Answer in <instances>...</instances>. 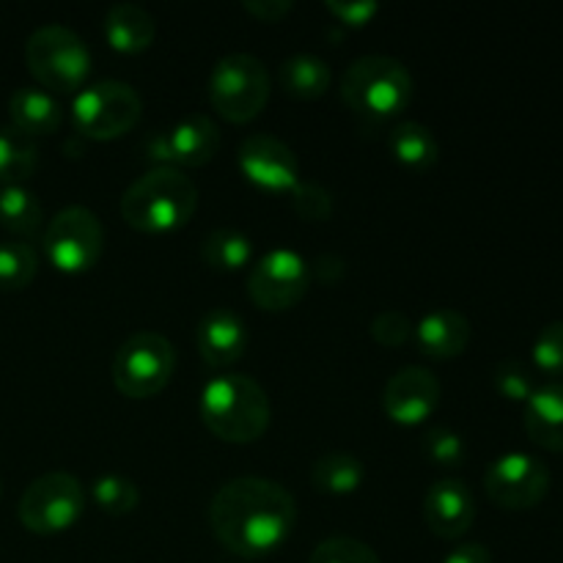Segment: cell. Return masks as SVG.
Returning a JSON list of instances; mask_svg holds the SVG:
<instances>
[{
    "instance_id": "6da1fadb",
    "label": "cell",
    "mask_w": 563,
    "mask_h": 563,
    "mask_svg": "<svg viewBox=\"0 0 563 563\" xmlns=\"http://www.w3.org/2000/svg\"><path fill=\"white\" fill-rule=\"evenodd\" d=\"M297 504L289 489L262 476L225 482L209 506L214 539L242 559H258L278 550L291 537Z\"/></svg>"
},
{
    "instance_id": "7a4b0ae2",
    "label": "cell",
    "mask_w": 563,
    "mask_h": 563,
    "mask_svg": "<svg viewBox=\"0 0 563 563\" xmlns=\"http://www.w3.org/2000/svg\"><path fill=\"white\" fill-rule=\"evenodd\" d=\"M198 412L209 432L223 443L247 445L269 427L267 390L247 374H218L201 388Z\"/></svg>"
},
{
    "instance_id": "3957f363",
    "label": "cell",
    "mask_w": 563,
    "mask_h": 563,
    "mask_svg": "<svg viewBox=\"0 0 563 563\" xmlns=\"http://www.w3.org/2000/svg\"><path fill=\"white\" fill-rule=\"evenodd\" d=\"M198 187L179 168H152L121 196V218L143 234H168L196 214Z\"/></svg>"
},
{
    "instance_id": "277c9868",
    "label": "cell",
    "mask_w": 563,
    "mask_h": 563,
    "mask_svg": "<svg viewBox=\"0 0 563 563\" xmlns=\"http://www.w3.org/2000/svg\"><path fill=\"white\" fill-rule=\"evenodd\" d=\"M416 80L401 60L390 55H363L352 60L341 80V97L355 113L368 119H390L407 110Z\"/></svg>"
},
{
    "instance_id": "5b68a950",
    "label": "cell",
    "mask_w": 563,
    "mask_h": 563,
    "mask_svg": "<svg viewBox=\"0 0 563 563\" xmlns=\"http://www.w3.org/2000/svg\"><path fill=\"white\" fill-rule=\"evenodd\" d=\"M273 80L264 66L251 53H229L214 64L209 75V102L234 124H247L256 119L269 102Z\"/></svg>"
},
{
    "instance_id": "8992f818",
    "label": "cell",
    "mask_w": 563,
    "mask_h": 563,
    "mask_svg": "<svg viewBox=\"0 0 563 563\" xmlns=\"http://www.w3.org/2000/svg\"><path fill=\"white\" fill-rule=\"evenodd\" d=\"M25 60L31 75L49 91L69 93L86 82L91 53L86 42L66 25H42L27 36Z\"/></svg>"
},
{
    "instance_id": "52a82bcc",
    "label": "cell",
    "mask_w": 563,
    "mask_h": 563,
    "mask_svg": "<svg viewBox=\"0 0 563 563\" xmlns=\"http://www.w3.org/2000/svg\"><path fill=\"white\" fill-rule=\"evenodd\" d=\"M176 368V350L163 333L137 330L126 335L113 355V383L130 399L157 396L170 383Z\"/></svg>"
},
{
    "instance_id": "ba28073f",
    "label": "cell",
    "mask_w": 563,
    "mask_h": 563,
    "mask_svg": "<svg viewBox=\"0 0 563 563\" xmlns=\"http://www.w3.org/2000/svg\"><path fill=\"white\" fill-rule=\"evenodd\" d=\"M86 511V489L71 473L53 471L33 478L22 493L16 515L31 533L53 537L75 526Z\"/></svg>"
},
{
    "instance_id": "9c48e42d",
    "label": "cell",
    "mask_w": 563,
    "mask_h": 563,
    "mask_svg": "<svg viewBox=\"0 0 563 563\" xmlns=\"http://www.w3.org/2000/svg\"><path fill=\"white\" fill-rule=\"evenodd\" d=\"M141 93L121 80H99L82 88L71 102V121L82 137L113 141L141 121Z\"/></svg>"
},
{
    "instance_id": "30bf717a",
    "label": "cell",
    "mask_w": 563,
    "mask_h": 563,
    "mask_svg": "<svg viewBox=\"0 0 563 563\" xmlns=\"http://www.w3.org/2000/svg\"><path fill=\"white\" fill-rule=\"evenodd\" d=\"M42 247L60 273H88L104 251V229L88 207H66L44 229Z\"/></svg>"
},
{
    "instance_id": "8fae6325",
    "label": "cell",
    "mask_w": 563,
    "mask_h": 563,
    "mask_svg": "<svg viewBox=\"0 0 563 563\" xmlns=\"http://www.w3.org/2000/svg\"><path fill=\"white\" fill-rule=\"evenodd\" d=\"M311 264L291 247H275L253 264L247 275V295L264 311H289L311 286Z\"/></svg>"
},
{
    "instance_id": "7c38bea8",
    "label": "cell",
    "mask_w": 563,
    "mask_h": 563,
    "mask_svg": "<svg viewBox=\"0 0 563 563\" xmlns=\"http://www.w3.org/2000/svg\"><path fill=\"white\" fill-rule=\"evenodd\" d=\"M484 489L500 509H533L550 493V467L539 456L526 454V451H509L487 467Z\"/></svg>"
},
{
    "instance_id": "4fadbf2b",
    "label": "cell",
    "mask_w": 563,
    "mask_h": 563,
    "mask_svg": "<svg viewBox=\"0 0 563 563\" xmlns=\"http://www.w3.org/2000/svg\"><path fill=\"white\" fill-rule=\"evenodd\" d=\"M240 170L247 181L267 192H291L300 181V163L297 154L280 137L256 132L240 143L236 152Z\"/></svg>"
},
{
    "instance_id": "5bb4252c",
    "label": "cell",
    "mask_w": 563,
    "mask_h": 563,
    "mask_svg": "<svg viewBox=\"0 0 563 563\" xmlns=\"http://www.w3.org/2000/svg\"><path fill=\"white\" fill-rule=\"evenodd\" d=\"M440 405V379L423 366H405L388 379L383 407L390 421L401 427L423 423Z\"/></svg>"
},
{
    "instance_id": "9a60e30c",
    "label": "cell",
    "mask_w": 563,
    "mask_h": 563,
    "mask_svg": "<svg viewBox=\"0 0 563 563\" xmlns=\"http://www.w3.org/2000/svg\"><path fill=\"white\" fill-rule=\"evenodd\" d=\"M423 517L434 537L460 539L476 520V498L462 478H440L429 487L423 500Z\"/></svg>"
},
{
    "instance_id": "2e32d148",
    "label": "cell",
    "mask_w": 563,
    "mask_h": 563,
    "mask_svg": "<svg viewBox=\"0 0 563 563\" xmlns=\"http://www.w3.org/2000/svg\"><path fill=\"white\" fill-rule=\"evenodd\" d=\"M196 346L212 368H229L245 355L247 324L231 308H212L196 328Z\"/></svg>"
},
{
    "instance_id": "e0dca14e",
    "label": "cell",
    "mask_w": 563,
    "mask_h": 563,
    "mask_svg": "<svg viewBox=\"0 0 563 563\" xmlns=\"http://www.w3.org/2000/svg\"><path fill=\"white\" fill-rule=\"evenodd\" d=\"M412 339L421 355L427 357H456L471 344V322L465 313L451 311V308H434L423 313L421 322L412 330Z\"/></svg>"
},
{
    "instance_id": "ac0fdd59",
    "label": "cell",
    "mask_w": 563,
    "mask_h": 563,
    "mask_svg": "<svg viewBox=\"0 0 563 563\" xmlns=\"http://www.w3.org/2000/svg\"><path fill=\"white\" fill-rule=\"evenodd\" d=\"M528 438L548 451H563V383L537 385L522 412Z\"/></svg>"
},
{
    "instance_id": "d6986e66",
    "label": "cell",
    "mask_w": 563,
    "mask_h": 563,
    "mask_svg": "<svg viewBox=\"0 0 563 563\" xmlns=\"http://www.w3.org/2000/svg\"><path fill=\"white\" fill-rule=\"evenodd\" d=\"M170 152H174V165H187V168H201L218 154L220 130L209 115L190 113L176 121L168 130Z\"/></svg>"
},
{
    "instance_id": "ffe728a7",
    "label": "cell",
    "mask_w": 563,
    "mask_h": 563,
    "mask_svg": "<svg viewBox=\"0 0 563 563\" xmlns=\"http://www.w3.org/2000/svg\"><path fill=\"white\" fill-rule=\"evenodd\" d=\"M11 126L25 132L27 137L53 135L64 124V108L58 99L44 88H16L9 99Z\"/></svg>"
},
{
    "instance_id": "44dd1931",
    "label": "cell",
    "mask_w": 563,
    "mask_h": 563,
    "mask_svg": "<svg viewBox=\"0 0 563 563\" xmlns=\"http://www.w3.org/2000/svg\"><path fill=\"white\" fill-rule=\"evenodd\" d=\"M104 38L115 53L135 55L152 47L154 36H157V25L154 16L148 14L143 5L137 3H113L104 14Z\"/></svg>"
},
{
    "instance_id": "7402d4cb",
    "label": "cell",
    "mask_w": 563,
    "mask_h": 563,
    "mask_svg": "<svg viewBox=\"0 0 563 563\" xmlns=\"http://www.w3.org/2000/svg\"><path fill=\"white\" fill-rule=\"evenodd\" d=\"M388 146L390 154H394L405 168L412 170L432 168V165L438 163L440 154L438 137H434V132L429 130L427 124H421V121H401V124H396L394 130H390Z\"/></svg>"
},
{
    "instance_id": "603a6c76",
    "label": "cell",
    "mask_w": 563,
    "mask_h": 563,
    "mask_svg": "<svg viewBox=\"0 0 563 563\" xmlns=\"http://www.w3.org/2000/svg\"><path fill=\"white\" fill-rule=\"evenodd\" d=\"M280 86L295 99H319L330 88V66L319 55L297 53L280 64Z\"/></svg>"
},
{
    "instance_id": "cb8c5ba5",
    "label": "cell",
    "mask_w": 563,
    "mask_h": 563,
    "mask_svg": "<svg viewBox=\"0 0 563 563\" xmlns=\"http://www.w3.org/2000/svg\"><path fill=\"white\" fill-rule=\"evenodd\" d=\"M38 165V148L33 137L14 126H0V187L22 185Z\"/></svg>"
},
{
    "instance_id": "d4e9b609",
    "label": "cell",
    "mask_w": 563,
    "mask_h": 563,
    "mask_svg": "<svg viewBox=\"0 0 563 563\" xmlns=\"http://www.w3.org/2000/svg\"><path fill=\"white\" fill-rule=\"evenodd\" d=\"M311 478L322 493L352 495L355 489H361L363 478H366V467L355 454L335 451V454H324L313 462Z\"/></svg>"
},
{
    "instance_id": "484cf974",
    "label": "cell",
    "mask_w": 563,
    "mask_h": 563,
    "mask_svg": "<svg viewBox=\"0 0 563 563\" xmlns=\"http://www.w3.org/2000/svg\"><path fill=\"white\" fill-rule=\"evenodd\" d=\"M42 203L25 185L0 187V225L11 234L33 236L42 225Z\"/></svg>"
},
{
    "instance_id": "4316f807",
    "label": "cell",
    "mask_w": 563,
    "mask_h": 563,
    "mask_svg": "<svg viewBox=\"0 0 563 563\" xmlns=\"http://www.w3.org/2000/svg\"><path fill=\"white\" fill-rule=\"evenodd\" d=\"M201 256L209 267L234 273L253 258V242L236 229H214L203 236Z\"/></svg>"
},
{
    "instance_id": "83f0119b",
    "label": "cell",
    "mask_w": 563,
    "mask_h": 563,
    "mask_svg": "<svg viewBox=\"0 0 563 563\" xmlns=\"http://www.w3.org/2000/svg\"><path fill=\"white\" fill-rule=\"evenodd\" d=\"M38 273V256L27 242H0V291H20Z\"/></svg>"
},
{
    "instance_id": "f1b7e54d",
    "label": "cell",
    "mask_w": 563,
    "mask_h": 563,
    "mask_svg": "<svg viewBox=\"0 0 563 563\" xmlns=\"http://www.w3.org/2000/svg\"><path fill=\"white\" fill-rule=\"evenodd\" d=\"M91 498L104 515L124 517L137 509V504H141V489H137V484L132 478L119 476V473H104V476L93 478Z\"/></svg>"
},
{
    "instance_id": "f546056e",
    "label": "cell",
    "mask_w": 563,
    "mask_h": 563,
    "mask_svg": "<svg viewBox=\"0 0 563 563\" xmlns=\"http://www.w3.org/2000/svg\"><path fill=\"white\" fill-rule=\"evenodd\" d=\"M531 357L537 372L548 374V377H563V319L539 330L531 346Z\"/></svg>"
},
{
    "instance_id": "4dcf8cb0",
    "label": "cell",
    "mask_w": 563,
    "mask_h": 563,
    "mask_svg": "<svg viewBox=\"0 0 563 563\" xmlns=\"http://www.w3.org/2000/svg\"><path fill=\"white\" fill-rule=\"evenodd\" d=\"M308 563H383L366 542L352 537H330L317 544Z\"/></svg>"
},
{
    "instance_id": "1f68e13d",
    "label": "cell",
    "mask_w": 563,
    "mask_h": 563,
    "mask_svg": "<svg viewBox=\"0 0 563 563\" xmlns=\"http://www.w3.org/2000/svg\"><path fill=\"white\" fill-rule=\"evenodd\" d=\"M495 388L504 399L526 405L533 390H537V379H533V372L526 363L517 361V357H506L495 366Z\"/></svg>"
},
{
    "instance_id": "d6a6232c",
    "label": "cell",
    "mask_w": 563,
    "mask_h": 563,
    "mask_svg": "<svg viewBox=\"0 0 563 563\" xmlns=\"http://www.w3.org/2000/svg\"><path fill=\"white\" fill-rule=\"evenodd\" d=\"M289 196L295 212L300 214V218L311 220V223H322V220H330V214H333V192H330L328 187L317 185V181L300 179Z\"/></svg>"
},
{
    "instance_id": "836d02e7",
    "label": "cell",
    "mask_w": 563,
    "mask_h": 563,
    "mask_svg": "<svg viewBox=\"0 0 563 563\" xmlns=\"http://www.w3.org/2000/svg\"><path fill=\"white\" fill-rule=\"evenodd\" d=\"M423 451L434 465L456 467L465 460V440L451 427H432L423 438Z\"/></svg>"
},
{
    "instance_id": "e575fe53",
    "label": "cell",
    "mask_w": 563,
    "mask_h": 563,
    "mask_svg": "<svg viewBox=\"0 0 563 563\" xmlns=\"http://www.w3.org/2000/svg\"><path fill=\"white\" fill-rule=\"evenodd\" d=\"M412 330H416V324L410 322L407 313L388 308V311L377 313L372 319V330L368 333H372V339L379 346H401L412 339Z\"/></svg>"
},
{
    "instance_id": "d590c367",
    "label": "cell",
    "mask_w": 563,
    "mask_h": 563,
    "mask_svg": "<svg viewBox=\"0 0 563 563\" xmlns=\"http://www.w3.org/2000/svg\"><path fill=\"white\" fill-rule=\"evenodd\" d=\"M324 9L344 25H366L379 14L377 0H355V3H344V0H324Z\"/></svg>"
},
{
    "instance_id": "8d00e7d4",
    "label": "cell",
    "mask_w": 563,
    "mask_h": 563,
    "mask_svg": "<svg viewBox=\"0 0 563 563\" xmlns=\"http://www.w3.org/2000/svg\"><path fill=\"white\" fill-rule=\"evenodd\" d=\"M242 5H245L247 14H253L262 22H280L291 9H295L291 0H245Z\"/></svg>"
},
{
    "instance_id": "74e56055",
    "label": "cell",
    "mask_w": 563,
    "mask_h": 563,
    "mask_svg": "<svg viewBox=\"0 0 563 563\" xmlns=\"http://www.w3.org/2000/svg\"><path fill=\"white\" fill-rule=\"evenodd\" d=\"M143 148H146V157L152 159V163H157V168H176L168 130H154L152 135L146 137V143H143Z\"/></svg>"
},
{
    "instance_id": "f35d334b",
    "label": "cell",
    "mask_w": 563,
    "mask_h": 563,
    "mask_svg": "<svg viewBox=\"0 0 563 563\" xmlns=\"http://www.w3.org/2000/svg\"><path fill=\"white\" fill-rule=\"evenodd\" d=\"M344 273H346V262L341 256H333V253H324V256H319L317 262L311 264V278H319L328 286L339 284V280L344 278Z\"/></svg>"
},
{
    "instance_id": "ab89813d",
    "label": "cell",
    "mask_w": 563,
    "mask_h": 563,
    "mask_svg": "<svg viewBox=\"0 0 563 563\" xmlns=\"http://www.w3.org/2000/svg\"><path fill=\"white\" fill-rule=\"evenodd\" d=\"M443 563H493V553H489L484 544L471 542V544H460L456 550H451L445 555Z\"/></svg>"
}]
</instances>
